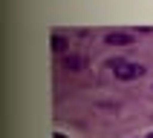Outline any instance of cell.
Here are the masks:
<instances>
[{"label":"cell","instance_id":"277c9868","mask_svg":"<svg viewBox=\"0 0 153 138\" xmlns=\"http://www.w3.org/2000/svg\"><path fill=\"white\" fill-rule=\"evenodd\" d=\"M52 49H55V52H67L69 49V40L64 37V34H52Z\"/></svg>","mask_w":153,"mask_h":138},{"label":"cell","instance_id":"3957f363","mask_svg":"<svg viewBox=\"0 0 153 138\" xmlns=\"http://www.w3.org/2000/svg\"><path fill=\"white\" fill-rule=\"evenodd\" d=\"M84 66H87V58H81V55H67L64 58V69L67 72H81Z\"/></svg>","mask_w":153,"mask_h":138},{"label":"cell","instance_id":"7a4b0ae2","mask_svg":"<svg viewBox=\"0 0 153 138\" xmlns=\"http://www.w3.org/2000/svg\"><path fill=\"white\" fill-rule=\"evenodd\" d=\"M133 40H136L133 32H107L104 34V43L107 46H130Z\"/></svg>","mask_w":153,"mask_h":138},{"label":"cell","instance_id":"6da1fadb","mask_svg":"<svg viewBox=\"0 0 153 138\" xmlns=\"http://www.w3.org/2000/svg\"><path fill=\"white\" fill-rule=\"evenodd\" d=\"M107 66H110V72L119 81H136V78H142L147 72L145 63H136V60H127V58H110Z\"/></svg>","mask_w":153,"mask_h":138},{"label":"cell","instance_id":"5b68a950","mask_svg":"<svg viewBox=\"0 0 153 138\" xmlns=\"http://www.w3.org/2000/svg\"><path fill=\"white\" fill-rule=\"evenodd\" d=\"M145 138H153V132H147V135H145Z\"/></svg>","mask_w":153,"mask_h":138}]
</instances>
